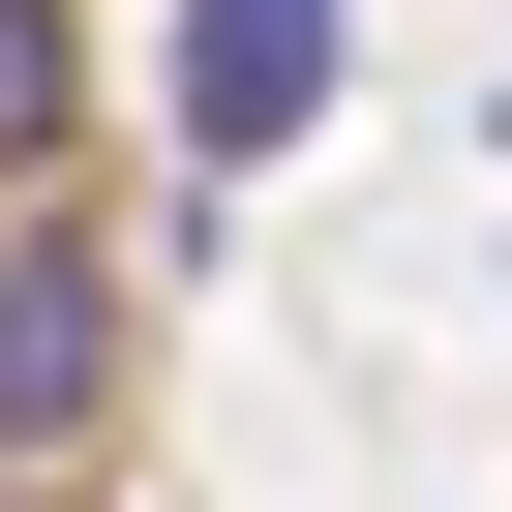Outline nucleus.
<instances>
[{
    "instance_id": "nucleus-1",
    "label": "nucleus",
    "mask_w": 512,
    "mask_h": 512,
    "mask_svg": "<svg viewBox=\"0 0 512 512\" xmlns=\"http://www.w3.org/2000/svg\"><path fill=\"white\" fill-rule=\"evenodd\" d=\"M91 422H121V241L31 211V241H0V482H61Z\"/></svg>"
},
{
    "instance_id": "nucleus-2",
    "label": "nucleus",
    "mask_w": 512,
    "mask_h": 512,
    "mask_svg": "<svg viewBox=\"0 0 512 512\" xmlns=\"http://www.w3.org/2000/svg\"><path fill=\"white\" fill-rule=\"evenodd\" d=\"M151 121H181L211 181H272V151L332 121V0H181V61H151Z\"/></svg>"
},
{
    "instance_id": "nucleus-3",
    "label": "nucleus",
    "mask_w": 512,
    "mask_h": 512,
    "mask_svg": "<svg viewBox=\"0 0 512 512\" xmlns=\"http://www.w3.org/2000/svg\"><path fill=\"white\" fill-rule=\"evenodd\" d=\"M61 121H91V31H61V0H0V181H61Z\"/></svg>"
},
{
    "instance_id": "nucleus-4",
    "label": "nucleus",
    "mask_w": 512,
    "mask_h": 512,
    "mask_svg": "<svg viewBox=\"0 0 512 512\" xmlns=\"http://www.w3.org/2000/svg\"><path fill=\"white\" fill-rule=\"evenodd\" d=\"M0 512H61V482H0Z\"/></svg>"
}]
</instances>
